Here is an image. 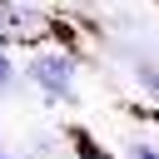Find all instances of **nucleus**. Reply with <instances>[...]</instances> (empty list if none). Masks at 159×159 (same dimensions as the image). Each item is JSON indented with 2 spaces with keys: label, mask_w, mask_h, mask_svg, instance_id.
<instances>
[{
  "label": "nucleus",
  "mask_w": 159,
  "mask_h": 159,
  "mask_svg": "<svg viewBox=\"0 0 159 159\" xmlns=\"http://www.w3.org/2000/svg\"><path fill=\"white\" fill-rule=\"evenodd\" d=\"M124 159H159V149H154V144H144V139H134V144L124 149Z\"/></svg>",
  "instance_id": "f03ea898"
},
{
  "label": "nucleus",
  "mask_w": 159,
  "mask_h": 159,
  "mask_svg": "<svg viewBox=\"0 0 159 159\" xmlns=\"http://www.w3.org/2000/svg\"><path fill=\"white\" fill-rule=\"evenodd\" d=\"M139 84H144L149 94H159V70H154V65H139Z\"/></svg>",
  "instance_id": "7ed1b4c3"
},
{
  "label": "nucleus",
  "mask_w": 159,
  "mask_h": 159,
  "mask_svg": "<svg viewBox=\"0 0 159 159\" xmlns=\"http://www.w3.org/2000/svg\"><path fill=\"white\" fill-rule=\"evenodd\" d=\"M30 80H35L50 99H70V94H75V60H70V55H35V60H30Z\"/></svg>",
  "instance_id": "f257e3e1"
},
{
  "label": "nucleus",
  "mask_w": 159,
  "mask_h": 159,
  "mask_svg": "<svg viewBox=\"0 0 159 159\" xmlns=\"http://www.w3.org/2000/svg\"><path fill=\"white\" fill-rule=\"evenodd\" d=\"M0 159H10V154H0Z\"/></svg>",
  "instance_id": "39448f33"
},
{
  "label": "nucleus",
  "mask_w": 159,
  "mask_h": 159,
  "mask_svg": "<svg viewBox=\"0 0 159 159\" xmlns=\"http://www.w3.org/2000/svg\"><path fill=\"white\" fill-rule=\"evenodd\" d=\"M10 80H15V65H10V55H5V50H0V89H5V84H10Z\"/></svg>",
  "instance_id": "20e7f679"
}]
</instances>
